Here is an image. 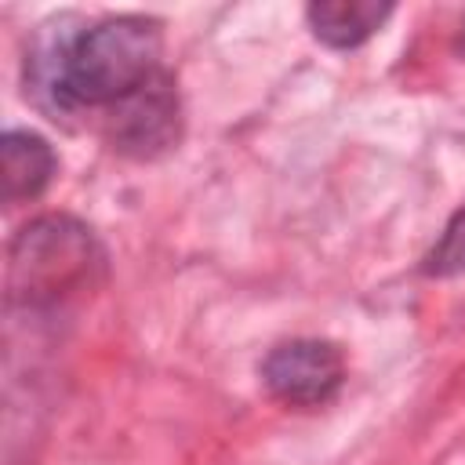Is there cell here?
I'll use <instances>...</instances> for the list:
<instances>
[{
  "label": "cell",
  "instance_id": "3957f363",
  "mask_svg": "<svg viewBox=\"0 0 465 465\" xmlns=\"http://www.w3.org/2000/svg\"><path fill=\"white\" fill-rule=\"evenodd\" d=\"M105 142L131 160H156L182 142V98L167 69L142 84L124 102L109 105L102 116Z\"/></svg>",
  "mask_w": 465,
  "mask_h": 465
},
{
  "label": "cell",
  "instance_id": "277c9868",
  "mask_svg": "<svg viewBox=\"0 0 465 465\" xmlns=\"http://www.w3.org/2000/svg\"><path fill=\"white\" fill-rule=\"evenodd\" d=\"M262 385L287 407H320L334 400L345 381V356L327 338H291L265 352Z\"/></svg>",
  "mask_w": 465,
  "mask_h": 465
},
{
  "label": "cell",
  "instance_id": "ba28073f",
  "mask_svg": "<svg viewBox=\"0 0 465 465\" xmlns=\"http://www.w3.org/2000/svg\"><path fill=\"white\" fill-rule=\"evenodd\" d=\"M458 47L465 51V18H461V33H458Z\"/></svg>",
  "mask_w": 465,
  "mask_h": 465
},
{
  "label": "cell",
  "instance_id": "52a82bcc",
  "mask_svg": "<svg viewBox=\"0 0 465 465\" xmlns=\"http://www.w3.org/2000/svg\"><path fill=\"white\" fill-rule=\"evenodd\" d=\"M421 276H429V280L465 276V203L450 214V222L443 225L440 240L421 258Z\"/></svg>",
  "mask_w": 465,
  "mask_h": 465
},
{
  "label": "cell",
  "instance_id": "5b68a950",
  "mask_svg": "<svg viewBox=\"0 0 465 465\" xmlns=\"http://www.w3.org/2000/svg\"><path fill=\"white\" fill-rule=\"evenodd\" d=\"M58 171V156L51 149V142L36 131H4L0 138V193H4V203L7 207H18V203H29L36 200L51 178Z\"/></svg>",
  "mask_w": 465,
  "mask_h": 465
},
{
  "label": "cell",
  "instance_id": "8992f818",
  "mask_svg": "<svg viewBox=\"0 0 465 465\" xmlns=\"http://www.w3.org/2000/svg\"><path fill=\"white\" fill-rule=\"evenodd\" d=\"M389 0H312L305 7V22L312 36L334 51H352L367 44L389 18H392Z\"/></svg>",
  "mask_w": 465,
  "mask_h": 465
},
{
  "label": "cell",
  "instance_id": "7a4b0ae2",
  "mask_svg": "<svg viewBox=\"0 0 465 465\" xmlns=\"http://www.w3.org/2000/svg\"><path fill=\"white\" fill-rule=\"evenodd\" d=\"M109 254L91 225L73 214L29 218L7 243V312L54 316L105 280Z\"/></svg>",
  "mask_w": 465,
  "mask_h": 465
},
{
  "label": "cell",
  "instance_id": "6da1fadb",
  "mask_svg": "<svg viewBox=\"0 0 465 465\" xmlns=\"http://www.w3.org/2000/svg\"><path fill=\"white\" fill-rule=\"evenodd\" d=\"M163 29L145 15H109L84 29L47 36L25 65V84L54 109H109L149 84L163 65Z\"/></svg>",
  "mask_w": 465,
  "mask_h": 465
}]
</instances>
